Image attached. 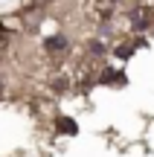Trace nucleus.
Returning a JSON list of instances; mask_svg holds the SVG:
<instances>
[{"label": "nucleus", "mask_w": 154, "mask_h": 157, "mask_svg": "<svg viewBox=\"0 0 154 157\" xmlns=\"http://www.w3.org/2000/svg\"><path fill=\"white\" fill-rule=\"evenodd\" d=\"M111 15H114V9H111V0H90V3H87V17H90V21L105 23Z\"/></svg>", "instance_id": "f257e3e1"}, {"label": "nucleus", "mask_w": 154, "mask_h": 157, "mask_svg": "<svg viewBox=\"0 0 154 157\" xmlns=\"http://www.w3.org/2000/svg\"><path fill=\"white\" fill-rule=\"evenodd\" d=\"M64 47H67V38H64V35H52V38H47V50H50V52H61Z\"/></svg>", "instance_id": "f03ea898"}, {"label": "nucleus", "mask_w": 154, "mask_h": 157, "mask_svg": "<svg viewBox=\"0 0 154 157\" xmlns=\"http://www.w3.org/2000/svg\"><path fill=\"white\" fill-rule=\"evenodd\" d=\"M58 131H64V134H76L79 128H76V122H73V119H67V117H64V119H58Z\"/></svg>", "instance_id": "7ed1b4c3"}, {"label": "nucleus", "mask_w": 154, "mask_h": 157, "mask_svg": "<svg viewBox=\"0 0 154 157\" xmlns=\"http://www.w3.org/2000/svg\"><path fill=\"white\" fill-rule=\"evenodd\" d=\"M116 56H119V58H131V47H119Z\"/></svg>", "instance_id": "20e7f679"}, {"label": "nucleus", "mask_w": 154, "mask_h": 157, "mask_svg": "<svg viewBox=\"0 0 154 157\" xmlns=\"http://www.w3.org/2000/svg\"><path fill=\"white\" fill-rule=\"evenodd\" d=\"M35 3H47V0H35Z\"/></svg>", "instance_id": "39448f33"}]
</instances>
